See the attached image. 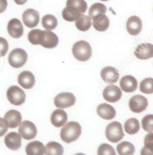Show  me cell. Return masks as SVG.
<instances>
[{
    "label": "cell",
    "mask_w": 153,
    "mask_h": 155,
    "mask_svg": "<svg viewBox=\"0 0 153 155\" xmlns=\"http://www.w3.org/2000/svg\"><path fill=\"white\" fill-rule=\"evenodd\" d=\"M8 32L13 38H20L23 34V26L18 19H11L8 23Z\"/></svg>",
    "instance_id": "11"
},
{
    "label": "cell",
    "mask_w": 153,
    "mask_h": 155,
    "mask_svg": "<svg viewBox=\"0 0 153 155\" xmlns=\"http://www.w3.org/2000/svg\"><path fill=\"white\" fill-rule=\"evenodd\" d=\"M46 148L42 142L34 141L28 143L26 147V152L27 155H44Z\"/></svg>",
    "instance_id": "22"
},
{
    "label": "cell",
    "mask_w": 153,
    "mask_h": 155,
    "mask_svg": "<svg viewBox=\"0 0 153 155\" xmlns=\"http://www.w3.org/2000/svg\"><path fill=\"white\" fill-rule=\"evenodd\" d=\"M5 144L9 149L17 151L20 149L22 144L21 137L16 132H11L5 137Z\"/></svg>",
    "instance_id": "13"
},
{
    "label": "cell",
    "mask_w": 153,
    "mask_h": 155,
    "mask_svg": "<svg viewBox=\"0 0 153 155\" xmlns=\"http://www.w3.org/2000/svg\"><path fill=\"white\" fill-rule=\"evenodd\" d=\"M23 21L28 28H34L38 25L40 21V15L36 10L27 9L23 14Z\"/></svg>",
    "instance_id": "10"
},
{
    "label": "cell",
    "mask_w": 153,
    "mask_h": 155,
    "mask_svg": "<svg viewBox=\"0 0 153 155\" xmlns=\"http://www.w3.org/2000/svg\"><path fill=\"white\" fill-rule=\"evenodd\" d=\"M67 6L75 8L79 11L81 14L85 13L88 9V4L84 0H67Z\"/></svg>",
    "instance_id": "32"
},
{
    "label": "cell",
    "mask_w": 153,
    "mask_h": 155,
    "mask_svg": "<svg viewBox=\"0 0 153 155\" xmlns=\"http://www.w3.org/2000/svg\"><path fill=\"white\" fill-rule=\"evenodd\" d=\"M75 24L78 30L81 31H86L91 28L92 23L89 16L81 14L75 20Z\"/></svg>",
    "instance_id": "27"
},
{
    "label": "cell",
    "mask_w": 153,
    "mask_h": 155,
    "mask_svg": "<svg viewBox=\"0 0 153 155\" xmlns=\"http://www.w3.org/2000/svg\"><path fill=\"white\" fill-rule=\"evenodd\" d=\"M116 151L119 155H132L135 151V147L129 142H123L116 146Z\"/></svg>",
    "instance_id": "29"
},
{
    "label": "cell",
    "mask_w": 153,
    "mask_h": 155,
    "mask_svg": "<svg viewBox=\"0 0 153 155\" xmlns=\"http://www.w3.org/2000/svg\"><path fill=\"white\" fill-rule=\"evenodd\" d=\"M50 119L53 126L56 127H61L67 122V114L62 109H58L52 113Z\"/></svg>",
    "instance_id": "20"
},
{
    "label": "cell",
    "mask_w": 153,
    "mask_h": 155,
    "mask_svg": "<svg viewBox=\"0 0 153 155\" xmlns=\"http://www.w3.org/2000/svg\"><path fill=\"white\" fill-rule=\"evenodd\" d=\"M8 43L4 38L0 37V57L5 56L8 50Z\"/></svg>",
    "instance_id": "36"
},
{
    "label": "cell",
    "mask_w": 153,
    "mask_h": 155,
    "mask_svg": "<svg viewBox=\"0 0 153 155\" xmlns=\"http://www.w3.org/2000/svg\"><path fill=\"white\" fill-rule=\"evenodd\" d=\"M81 14L79 11L71 6H67L62 12L63 18L68 22L75 21Z\"/></svg>",
    "instance_id": "24"
},
{
    "label": "cell",
    "mask_w": 153,
    "mask_h": 155,
    "mask_svg": "<svg viewBox=\"0 0 153 155\" xmlns=\"http://www.w3.org/2000/svg\"><path fill=\"white\" fill-rule=\"evenodd\" d=\"M26 93L17 85H12L7 91V98L14 106H20L26 101Z\"/></svg>",
    "instance_id": "5"
},
{
    "label": "cell",
    "mask_w": 153,
    "mask_h": 155,
    "mask_svg": "<svg viewBox=\"0 0 153 155\" xmlns=\"http://www.w3.org/2000/svg\"><path fill=\"white\" fill-rule=\"evenodd\" d=\"M97 111L98 115L105 120H111L116 116V110L110 104H99L97 109Z\"/></svg>",
    "instance_id": "18"
},
{
    "label": "cell",
    "mask_w": 153,
    "mask_h": 155,
    "mask_svg": "<svg viewBox=\"0 0 153 155\" xmlns=\"http://www.w3.org/2000/svg\"><path fill=\"white\" fill-rule=\"evenodd\" d=\"M122 97V91L118 86L109 85L105 87L103 91V97L105 101L111 103H116Z\"/></svg>",
    "instance_id": "9"
},
{
    "label": "cell",
    "mask_w": 153,
    "mask_h": 155,
    "mask_svg": "<svg viewBox=\"0 0 153 155\" xmlns=\"http://www.w3.org/2000/svg\"><path fill=\"white\" fill-rule=\"evenodd\" d=\"M72 54L77 60L80 61H86L91 58L92 55L91 47L85 41H79L72 47Z\"/></svg>",
    "instance_id": "2"
},
{
    "label": "cell",
    "mask_w": 153,
    "mask_h": 155,
    "mask_svg": "<svg viewBox=\"0 0 153 155\" xmlns=\"http://www.w3.org/2000/svg\"><path fill=\"white\" fill-rule=\"evenodd\" d=\"M106 7L102 3H95L89 9V17L91 20H94L103 15L106 12Z\"/></svg>",
    "instance_id": "23"
},
{
    "label": "cell",
    "mask_w": 153,
    "mask_h": 155,
    "mask_svg": "<svg viewBox=\"0 0 153 155\" xmlns=\"http://www.w3.org/2000/svg\"><path fill=\"white\" fill-rule=\"evenodd\" d=\"M98 155H116L114 148L108 144H102L99 145L97 151Z\"/></svg>",
    "instance_id": "34"
},
{
    "label": "cell",
    "mask_w": 153,
    "mask_h": 155,
    "mask_svg": "<svg viewBox=\"0 0 153 155\" xmlns=\"http://www.w3.org/2000/svg\"><path fill=\"white\" fill-rule=\"evenodd\" d=\"M19 134L22 138L31 140L35 138L37 135V128L35 124L29 121H21L19 124Z\"/></svg>",
    "instance_id": "6"
},
{
    "label": "cell",
    "mask_w": 153,
    "mask_h": 155,
    "mask_svg": "<svg viewBox=\"0 0 153 155\" xmlns=\"http://www.w3.org/2000/svg\"><path fill=\"white\" fill-rule=\"evenodd\" d=\"M135 55L138 59L146 60L153 56V45L152 44H141L137 47Z\"/></svg>",
    "instance_id": "14"
},
{
    "label": "cell",
    "mask_w": 153,
    "mask_h": 155,
    "mask_svg": "<svg viewBox=\"0 0 153 155\" xmlns=\"http://www.w3.org/2000/svg\"><path fill=\"white\" fill-rule=\"evenodd\" d=\"M100 1H102V2H106V1H108V0H100Z\"/></svg>",
    "instance_id": "43"
},
{
    "label": "cell",
    "mask_w": 153,
    "mask_h": 155,
    "mask_svg": "<svg viewBox=\"0 0 153 155\" xmlns=\"http://www.w3.org/2000/svg\"><path fill=\"white\" fill-rule=\"evenodd\" d=\"M148 107V101L144 96H133L129 101V108L133 113H140L144 111Z\"/></svg>",
    "instance_id": "8"
},
{
    "label": "cell",
    "mask_w": 153,
    "mask_h": 155,
    "mask_svg": "<svg viewBox=\"0 0 153 155\" xmlns=\"http://www.w3.org/2000/svg\"><path fill=\"white\" fill-rule=\"evenodd\" d=\"M101 77L107 83L113 84L118 81L120 74L118 71L113 67H105L101 71Z\"/></svg>",
    "instance_id": "12"
},
{
    "label": "cell",
    "mask_w": 153,
    "mask_h": 155,
    "mask_svg": "<svg viewBox=\"0 0 153 155\" xmlns=\"http://www.w3.org/2000/svg\"><path fill=\"white\" fill-rule=\"evenodd\" d=\"M42 25L46 30L55 29L58 26V20L55 16L52 14H46L42 18Z\"/></svg>",
    "instance_id": "31"
},
{
    "label": "cell",
    "mask_w": 153,
    "mask_h": 155,
    "mask_svg": "<svg viewBox=\"0 0 153 155\" xmlns=\"http://www.w3.org/2000/svg\"><path fill=\"white\" fill-rule=\"evenodd\" d=\"M126 132L130 135H134L140 130V123L138 119L132 118L128 119L124 124Z\"/></svg>",
    "instance_id": "28"
},
{
    "label": "cell",
    "mask_w": 153,
    "mask_h": 155,
    "mask_svg": "<svg viewBox=\"0 0 153 155\" xmlns=\"http://www.w3.org/2000/svg\"><path fill=\"white\" fill-rule=\"evenodd\" d=\"M4 118L7 121L8 127L12 128V129L18 127L19 124L22 121L21 114L20 112L14 110H9L8 112H7L5 115Z\"/></svg>",
    "instance_id": "19"
},
{
    "label": "cell",
    "mask_w": 153,
    "mask_h": 155,
    "mask_svg": "<svg viewBox=\"0 0 153 155\" xmlns=\"http://www.w3.org/2000/svg\"><path fill=\"white\" fill-rule=\"evenodd\" d=\"M45 151L46 155H63L64 148L60 143L56 142H50L46 145Z\"/></svg>",
    "instance_id": "26"
},
{
    "label": "cell",
    "mask_w": 153,
    "mask_h": 155,
    "mask_svg": "<svg viewBox=\"0 0 153 155\" xmlns=\"http://www.w3.org/2000/svg\"><path fill=\"white\" fill-rule=\"evenodd\" d=\"M28 55L24 50L20 48L14 49L8 56V62L14 68H20L26 63Z\"/></svg>",
    "instance_id": "4"
},
{
    "label": "cell",
    "mask_w": 153,
    "mask_h": 155,
    "mask_svg": "<svg viewBox=\"0 0 153 155\" xmlns=\"http://www.w3.org/2000/svg\"><path fill=\"white\" fill-rule=\"evenodd\" d=\"M120 86L124 92L132 93L138 88V81L133 76L127 75L121 79Z\"/></svg>",
    "instance_id": "15"
},
{
    "label": "cell",
    "mask_w": 153,
    "mask_h": 155,
    "mask_svg": "<svg viewBox=\"0 0 153 155\" xmlns=\"http://www.w3.org/2000/svg\"><path fill=\"white\" fill-rule=\"evenodd\" d=\"M27 1H28V0H14V2H15L16 4L20 5H22L26 4V2H27Z\"/></svg>",
    "instance_id": "41"
},
{
    "label": "cell",
    "mask_w": 153,
    "mask_h": 155,
    "mask_svg": "<svg viewBox=\"0 0 153 155\" xmlns=\"http://www.w3.org/2000/svg\"><path fill=\"white\" fill-rule=\"evenodd\" d=\"M28 39L33 45H41L43 39V31L40 29H34L29 31Z\"/></svg>",
    "instance_id": "30"
},
{
    "label": "cell",
    "mask_w": 153,
    "mask_h": 155,
    "mask_svg": "<svg viewBox=\"0 0 153 155\" xmlns=\"http://www.w3.org/2000/svg\"><path fill=\"white\" fill-rule=\"evenodd\" d=\"M145 147L149 149L150 151H153V134L152 133H149V134L145 137L144 140Z\"/></svg>",
    "instance_id": "37"
},
{
    "label": "cell",
    "mask_w": 153,
    "mask_h": 155,
    "mask_svg": "<svg viewBox=\"0 0 153 155\" xmlns=\"http://www.w3.org/2000/svg\"><path fill=\"white\" fill-rule=\"evenodd\" d=\"M109 19L105 14L100 16L99 17L93 20V26L94 28L99 31H105L109 26Z\"/></svg>",
    "instance_id": "25"
},
{
    "label": "cell",
    "mask_w": 153,
    "mask_h": 155,
    "mask_svg": "<svg viewBox=\"0 0 153 155\" xmlns=\"http://www.w3.org/2000/svg\"><path fill=\"white\" fill-rule=\"evenodd\" d=\"M127 31L131 35H138L142 29V21L140 17L137 16H132L129 17L126 23Z\"/></svg>",
    "instance_id": "16"
},
{
    "label": "cell",
    "mask_w": 153,
    "mask_h": 155,
    "mask_svg": "<svg viewBox=\"0 0 153 155\" xmlns=\"http://www.w3.org/2000/svg\"><path fill=\"white\" fill-rule=\"evenodd\" d=\"M140 155H153V151L148 149L146 147H143L140 152Z\"/></svg>",
    "instance_id": "40"
},
{
    "label": "cell",
    "mask_w": 153,
    "mask_h": 155,
    "mask_svg": "<svg viewBox=\"0 0 153 155\" xmlns=\"http://www.w3.org/2000/svg\"><path fill=\"white\" fill-rule=\"evenodd\" d=\"M75 103V97L70 92L60 93L55 97V106L58 109H66L72 107Z\"/></svg>",
    "instance_id": "7"
},
{
    "label": "cell",
    "mask_w": 153,
    "mask_h": 155,
    "mask_svg": "<svg viewBox=\"0 0 153 155\" xmlns=\"http://www.w3.org/2000/svg\"><path fill=\"white\" fill-rule=\"evenodd\" d=\"M75 155H85V154H82V153H78V154H76Z\"/></svg>",
    "instance_id": "42"
},
{
    "label": "cell",
    "mask_w": 153,
    "mask_h": 155,
    "mask_svg": "<svg viewBox=\"0 0 153 155\" xmlns=\"http://www.w3.org/2000/svg\"><path fill=\"white\" fill-rule=\"evenodd\" d=\"M58 44V38L54 32L49 30L43 31V39L41 44L42 47L47 49L55 48Z\"/></svg>",
    "instance_id": "21"
},
{
    "label": "cell",
    "mask_w": 153,
    "mask_h": 155,
    "mask_svg": "<svg viewBox=\"0 0 153 155\" xmlns=\"http://www.w3.org/2000/svg\"><path fill=\"white\" fill-rule=\"evenodd\" d=\"M61 130V138L66 143L75 142L81 134V125L75 121L64 124Z\"/></svg>",
    "instance_id": "1"
},
{
    "label": "cell",
    "mask_w": 153,
    "mask_h": 155,
    "mask_svg": "<svg viewBox=\"0 0 153 155\" xmlns=\"http://www.w3.org/2000/svg\"><path fill=\"white\" fill-rule=\"evenodd\" d=\"M8 7L7 0H0V14L3 13Z\"/></svg>",
    "instance_id": "39"
},
{
    "label": "cell",
    "mask_w": 153,
    "mask_h": 155,
    "mask_svg": "<svg viewBox=\"0 0 153 155\" xmlns=\"http://www.w3.org/2000/svg\"><path fill=\"white\" fill-rule=\"evenodd\" d=\"M140 90L144 94H152L153 93V79L146 78L142 80L140 85Z\"/></svg>",
    "instance_id": "33"
},
{
    "label": "cell",
    "mask_w": 153,
    "mask_h": 155,
    "mask_svg": "<svg viewBox=\"0 0 153 155\" xmlns=\"http://www.w3.org/2000/svg\"><path fill=\"white\" fill-rule=\"evenodd\" d=\"M105 136L108 141L116 143L122 140L124 137L122 124L117 121L110 123L105 130Z\"/></svg>",
    "instance_id": "3"
},
{
    "label": "cell",
    "mask_w": 153,
    "mask_h": 155,
    "mask_svg": "<svg viewBox=\"0 0 153 155\" xmlns=\"http://www.w3.org/2000/svg\"><path fill=\"white\" fill-rule=\"evenodd\" d=\"M18 83L23 88L30 89L33 88L35 83L34 74L30 71H23L18 76Z\"/></svg>",
    "instance_id": "17"
},
{
    "label": "cell",
    "mask_w": 153,
    "mask_h": 155,
    "mask_svg": "<svg viewBox=\"0 0 153 155\" xmlns=\"http://www.w3.org/2000/svg\"><path fill=\"white\" fill-rule=\"evenodd\" d=\"M153 115H146L142 120V127L143 130L148 133H152L153 131Z\"/></svg>",
    "instance_id": "35"
},
{
    "label": "cell",
    "mask_w": 153,
    "mask_h": 155,
    "mask_svg": "<svg viewBox=\"0 0 153 155\" xmlns=\"http://www.w3.org/2000/svg\"><path fill=\"white\" fill-rule=\"evenodd\" d=\"M8 129V125L7 121L5 120V118L0 117V137H3L7 133Z\"/></svg>",
    "instance_id": "38"
}]
</instances>
